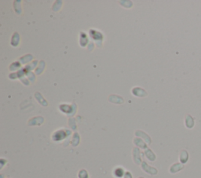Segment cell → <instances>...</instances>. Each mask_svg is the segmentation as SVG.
Listing matches in <instances>:
<instances>
[{"instance_id":"1","label":"cell","mask_w":201,"mask_h":178,"mask_svg":"<svg viewBox=\"0 0 201 178\" xmlns=\"http://www.w3.org/2000/svg\"><path fill=\"white\" fill-rule=\"evenodd\" d=\"M66 136H67V134H65V130H60L55 132L52 136V138L54 141H60V140L65 139L66 137Z\"/></svg>"},{"instance_id":"2","label":"cell","mask_w":201,"mask_h":178,"mask_svg":"<svg viewBox=\"0 0 201 178\" xmlns=\"http://www.w3.org/2000/svg\"><path fill=\"white\" fill-rule=\"evenodd\" d=\"M194 118L190 115H186L185 118V125L188 129H192L194 126Z\"/></svg>"},{"instance_id":"3","label":"cell","mask_w":201,"mask_h":178,"mask_svg":"<svg viewBox=\"0 0 201 178\" xmlns=\"http://www.w3.org/2000/svg\"><path fill=\"white\" fill-rule=\"evenodd\" d=\"M184 165L182 163H175L174 165L171 166V168H170V172L171 173H178L179 171H181V170L184 169Z\"/></svg>"},{"instance_id":"4","label":"cell","mask_w":201,"mask_h":178,"mask_svg":"<svg viewBox=\"0 0 201 178\" xmlns=\"http://www.w3.org/2000/svg\"><path fill=\"white\" fill-rule=\"evenodd\" d=\"M126 173L124 172V170L122 167H116L113 171V175L116 178H121L125 175Z\"/></svg>"},{"instance_id":"5","label":"cell","mask_w":201,"mask_h":178,"mask_svg":"<svg viewBox=\"0 0 201 178\" xmlns=\"http://www.w3.org/2000/svg\"><path fill=\"white\" fill-rule=\"evenodd\" d=\"M180 161L182 164L186 163L188 162V159H189V153L187 152L186 150H182L180 153Z\"/></svg>"},{"instance_id":"6","label":"cell","mask_w":201,"mask_h":178,"mask_svg":"<svg viewBox=\"0 0 201 178\" xmlns=\"http://www.w3.org/2000/svg\"><path fill=\"white\" fill-rule=\"evenodd\" d=\"M78 176L79 178H89V174L87 172V170H81L78 174Z\"/></svg>"},{"instance_id":"7","label":"cell","mask_w":201,"mask_h":178,"mask_svg":"<svg viewBox=\"0 0 201 178\" xmlns=\"http://www.w3.org/2000/svg\"><path fill=\"white\" fill-rule=\"evenodd\" d=\"M124 178H133V176L130 172H126L124 175Z\"/></svg>"},{"instance_id":"8","label":"cell","mask_w":201,"mask_h":178,"mask_svg":"<svg viewBox=\"0 0 201 178\" xmlns=\"http://www.w3.org/2000/svg\"><path fill=\"white\" fill-rule=\"evenodd\" d=\"M140 178H142V177H140Z\"/></svg>"}]
</instances>
